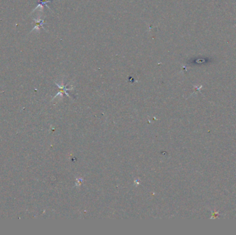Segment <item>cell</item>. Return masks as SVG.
Returning a JSON list of instances; mask_svg holds the SVG:
<instances>
[{
    "instance_id": "1",
    "label": "cell",
    "mask_w": 236,
    "mask_h": 235,
    "mask_svg": "<svg viewBox=\"0 0 236 235\" xmlns=\"http://www.w3.org/2000/svg\"><path fill=\"white\" fill-rule=\"evenodd\" d=\"M33 21L35 22V27L33 28L31 32L35 30H39L40 28H44V24H45V21L44 20H35V19H34Z\"/></svg>"
},
{
    "instance_id": "2",
    "label": "cell",
    "mask_w": 236,
    "mask_h": 235,
    "mask_svg": "<svg viewBox=\"0 0 236 235\" xmlns=\"http://www.w3.org/2000/svg\"><path fill=\"white\" fill-rule=\"evenodd\" d=\"M39 2H40V4H38L37 6L34 9V10H33V11H35V10H36V9H37L38 8H39V7H42V8L43 6H44H44H47L48 8H49L50 9L49 7L48 6L47 4H48V3H49V2H51V0H39Z\"/></svg>"
}]
</instances>
